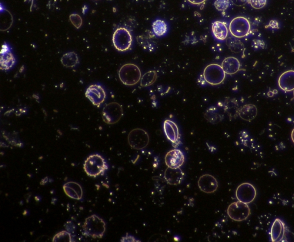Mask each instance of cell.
<instances>
[{"label":"cell","instance_id":"6da1fadb","mask_svg":"<svg viewBox=\"0 0 294 242\" xmlns=\"http://www.w3.org/2000/svg\"><path fill=\"white\" fill-rule=\"evenodd\" d=\"M83 235L86 237L101 239L106 231V224L102 218L93 215L85 219L83 225Z\"/></svg>","mask_w":294,"mask_h":242},{"label":"cell","instance_id":"7a4b0ae2","mask_svg":"<svg viewBox=\"0 0 294 242\" xmlns=\"http://www.w3.org/2000/svg\"><path fill=\"white\" fill-rule=\"evenodd\" d=\"M83 169L88 176L95 178L104 174L108 169V165L101 156L93 154L85 161Z\"/></svg>","mask_w":294,"mask_h":242},{"label":"cell","instance_id":"3957f363","mask_svg":"<svg viewBox=\"0 0 294 242\" xmlns=\"http://www.w3.org/2000/svg\"><path fill=\"white\" fill-rule=\"evenodd\" d=\"M119 76L120 81L124 85L133 86L142 79V72L135 64L127 63L120 68Z\"/></svg>","mask_w":294,"mask_h":242},{"label":"cell","instance_id":"277c9868","mask_svg":"<svg viewBox=\"0 0 294 242\" xmlns=\"http://www.w3.org/2000/svg\"><path fill=\"white\" fill-rule=\"evenodd\" d=\"M112 41L115 48L119 52L128 51L132 45V36L131 33L125 28L117 29L113 33Z\"/></svg>","mask_w":294,"mask_h":242},{"label":"cell","instance_id":"5b68a950","mask_svg":"<svg viewBox=\"0 0 294 242\" xmlns=\"http://www.w3.org/2000/svg\"><path fill=\"white\" fill-rule=\"evenodd\" d=\"M203 79L212 85H219L223 82L226 77L221 66L218 64H210L203 70Z\"/></svg>","mask_w":294,"mask_h":242},{"label":"cell","instance_id":"8992f818","mask_svg":"<svg viewBox=\"0 0 294 242\" xmlns=\"http://www.w3.org/2000/svg\"><path fill=\"white\" fill-rule=\"evenodd\" d=\"M251 29L250 23L248 19L243 16L234 18L229 25V31L233 37L243 38L248 36Z\"/></svg>","mask_w":294,"mask_h":242},{"label":"cell","instance_id":"52a82bcc","mask_svg":"<svg viewBox=\"0 0 294 242\" xmlns=\"http://www.w3.org/2000/svg\"><path fill=\"white\" fill-rule=\"evenodd\" d=\"M122 107L118 103L108 104L102 110V119L103 122L108 124H115L118 123L122 119Z\"/></svg>","mask_w":294,"mask_h":242},{"label":"cell","instance_id":"ba28073f","mask_svg":"<svg viewBox=\"0 0 294 242\" xmlns=\"http://www.w3.org/2000/svg\"><path fill=\"white\" fill-rule=\"evenodd\" d=\"M227 214L232 220L235 221L246 220L250 216V210L248 205L238 201L229 205Z\"/></svg>","mask_w":294,"mask_h":242},{"label":"cell","instance_id":"9c48e42d","mask_svg":"<svg viewBox=\"0 0 294 242\" xmlns=\"http://www.w3.org/2000/svg\"><path fill=\"white\" fill-rule=\"evenodd\" d=\"M128 140L130 146L140 150L145 149L148 145L149 137L145 130L136 129L129 133Z\"/></svg>","mask_w":294,"mask_h":242},{"label":"cell","instance_id":"30bf717a","mask_svg":"<svg viewBox=\"0 0 294 242\" xmlns=\"http://www.w3.org/2000/svg\"><path fill=\"white\" fill-rule=\"evenodd\" d=\"M257 196V191L252 184L245 183L240 184L236 191V196L238 201L247 204L251 203Z\"/></svg>","mask_w":294,"mask_h":242},{"label":"cell","instance_id":"8fae6325","mask_svg":"<svg viewBox=\"0 0 294 242\" xmlns=\"http://www.w3.org/2000/svg\"><path fill=\"white\" fill-rule=\"evenodd\" d=\"M85 96L93 105L99 107L105 102L106 93L104 89L99 85H92L86 89Z\"/></svg>","mask_w":294,"mask_h":242},{"label":"cell","instance_id":"7c38bea8","mask_svg":"<svg viewBox=\"0 0 294 242\" xmlns=\"http://www.w3.org/2000/svg\"><path fill=\"white\" fill-rule=\"evenodd\" d=\"M198 185L200 190L206 193H215L219 187L218 181L210 174H204L200 177Z\"/></svg>","mask_w":294,"mask_h":242},{"label":"cell","instance_id":"4fadbf2b","mask_svg":"<svg viewBox=\"0 0 294 242\" xmlns=\"http://www.w3.org/2000/svg\"><path fill=\"white\" fill-rule=\"evenodd\" d=\"M185 158L179 149H173L167 153L165 157L166 165L170 167L177 168L183 165Z\"/></svg>","mask_w":294,"mask_h":242},{"label":"cell","instance_id":"5bb4252c","mask_svg":"<svg viewBox=\"0 0 294 242\" xmlns=\"http://www.w3.org/2000/svg\"><path fill=\"white\" fill-rule=\"evenodd\" d=\"M270 238L273 242L283 241L286 238V228L285 223L280 218H276L273 221L270 232Z\"/></svg>","mask_w":294,"mask_h":242},{"label":"cell","instance_id":"9a60e30c","mask_svg":"<svg viewBox=\"0 0 294 242\" xmlns=\"http://www.w3.org/2000/svg\"><path fill=\"white\" fill-rule=\"evenodd\" d=\"M185 174L180 167L172 168L168 167L165 172V179L166 182L172 186H176L182 183Z\"/></svg>","mask_w":294,"mask_h":242},{"label":"cell","instance_id":"2e32d148","mask_svg":"<svg viewBox=\"0 0 294 242\" xmlns=\"http://www.w3.org/2000/svg\"><path fill=\"white\" fill-rule=\"evenodd\" d=\"M164 132L168 139L173 144H176L179 139V131L178 126L172 121L166 120L163 124Z\"/></svg>","mask_w":294,"mask_h":242},{"label":"cell","instance_id":"e0dca14e","mask_svg":"<svg viewBox=\"0 0 294 242\" xmlns=\"http://www.w3.org/2000/svg\"><path fill=\"white\" fill-rule=\"evenodd\" d=\"M16 59L9 47L4 43L1 52V69L2 70L11 69L15 65Z\"/></svg>","mask_w":294,"mask_h":242},{"label":"cell","instance_id":"ac0fdd59","mask_svg":"<svg viewBox=\"0 0 294 242\" xmlns=\"http://www.w3.org/2000/svg\"><path fill=\"white\" fill-rule=\"evenodd\" d=\"M279 86L283 91L290 92L294 90V70H288L280 76Z\"/></svg>","mask_w":294,"mask_h":242},{"label":"cell","instance_id":"d6986e66","mask_svg":"<svg viewBox=\"0 0 294 242\" xmlns=\"http://www.w3.org/2000/svg\"><path fill=\"white\" fill-rule=\"evenodd\" d=\"M220 66L226 75H233L239 71L241 64L235 57L230 56L224 59Z\"/></svg>","mask_w":294,"mask_h":242},{"label":"cell","instance_id":"ffe728a7","mask_svg":"<svg viewBox=\"0 0 294 242\" xmlns=\"http://www.w3.org/2000/svg\"><path fill=\"white\" fill-rule=\"evenodd\" d=\"M63 190L67 196L73 199L80 200L83 196L82 188L75 182H68L63 186Z\"/></svg>","mask_w":294,"mask_h":242},{"label":"cell","instance_id":"44dd1931","mask_svg":"<svg viewBox=\"0 0 294 242\" xmlns=\"http://www.w3.org/2000/svg\"><path fill=\"white\" fill-rule=\"evenodd\" d=\"M257 115V107L251 104H246L240 108L239 110V116L247 122H250L255 119Z\"/></svg>","mask_w":294,"mask_h":242},{"label":"cell","instance_id":"7402d4cb","mask_svg":"<svg viewBox=\"0 0 294 242\" xmlns=\"http://www.w3.org/2000/svg\"><path fill=\"white\" fill-rule=\"evenodd\" d=\"M212 31L214 36L217 39L224 40L228 38L229 30L225 23L216 21L212 25Z\"/></svg>","mask_w":294,"mask_h":242},{"label":"cell","instance_id":"603a6c76","mask_svg":"<svg viewBox=\"0 0 294 242\" xmlns=\"http://www.w3.org/2000/svg\"><path fill=\"white\" fill-rule=\"evenodd\" d=\"M222 108L230 119H235L239 115V105L235 99L226 98L222 103Z\"/></svg>","mask_w":294,"mask_h":242},{"label":"cell","instance_id":"cb8c5ba5","mask_svg":"<svg viewBox=\"0 0 294 242\" xmlns=\"http://www.w3.org/2000/svg\"><path fill=\"white\" fill-rule=\"evenodd\" d=\"M205 118L213 124L220 123L223 119V115L216 107H211L204 113Z\"/></svg>","mask_w":294,"mask_h":242},{"label":"cell","instance_id":"d4e9b609","mask_svg":"<svg viewBox=\"0 0 294 242\" xmlns=\"http://www.w3.org/2000/svg\"><path fill=\"white\" fill-rule=\"evenodd\" d=\"M13 23V18L8 10L1 9L0 15V29L1 31H7L11 27Z\"/></svg>","mask_w":294,"mask_h":242},{"label":"cell","instance_id":"484cf974","mask_svg":"<svg viewBox=\"0 0 294 242\" xmlns=\"http://www.w3.org/2000/svg\"><path fill=\"white\" fill-rule=\"evenodd\" d=\"M62 65L68 68H74L79 63L78 55L75 52L67 53L61 58Z\"/></svg>","mask_w":294,"mask_h":242},{"label":"cell","instance_id":"4316f807","mask_svg":"<svg viewBox=\"0 0 294 242\" xmlns=\"http://www.w3.org/2000/svg\"><path fill=\"white\" fill-rule=\"evenodd\" d=\"M153 32L157 36L165 35L168 30V26L165 21L156 20L152 25Z\"/></svg>","mask_w":294,"mask_h":242},{"label":"cell","instance_id":"83f0119b","mask_svg":"<svg viewBox=\"0 0 294 242\" xmlns=\"http://www.w3.org/2000/svg\"><path fill=\"white\" fill-rule=\"evenodd\" d=\"M157 77H158L157 73L154 71V70L147 72L145 75H144L142 77L140 84H141L142 87H148L151 86L155 82Z\"/></svg>","mask_w":294,"mask_h":242},{"label":"cell","instance_id":"f1b7e54d","mask_svg":"<svg viewBox=\"0 0 294 242\" xmlns=\"http://www.w3.org/2000/svg\"><path fill=\"white\" fill-rule=\"evenodd\" d=\"M227 45L231 51L235 53H239L243 51L245 46L240 40L237 39L235 37L229 38L227 40Z\"/></svg>","mask_w":294,"mask_h":242},{"label":"cell","instance_id":"f546056e","mask_svg":"<svg viewBox=\"0 0 294 242\" xmlns=\"http://www.w3.org/2000/svg\"><path fill=\"white\" fill-rule=\"evenodd\" d=\"M53 242H73L72 235L68 231H61L56 234L53 238Z\"/></svg>","mask_w":294,"mask_h":242},{"label":"cell","instance_id":"4dcf8cb0","mask_svg":"<svg viewBox=\"0 0 294 242\" xmlns=\"http://www.w3.org/2000/svg\"><path fill=\"white\" fill-rule=\"evenodd\" d=\"M138 41L144 49L145 50H148V51L152 52V50H154V46L152 45V44L150 43L151 40L148 38H147L146 36H140L138 38Z\"/></svg>","mask_w":294,"mask_h":242},{"label":"cell","instance_id":"1f68e13d","mask_svg":"<svg viewBox=\"0 0 294 242\" xmlns=\"http://www.w3.org/2000/svg\"><path fill=\"white\" fill-rule=\"evenodd\" d=\"M215 6L218 11H225L229 7L230 0H216Z\"/></svg>","mask_w":294,"mask_h":242},{"label":"cell","instance_id":"d6a6232c","mask_svg":"<svg viewBox=\"0 0 294 242\" xmlns=\"http://www.w3.org/2000/svg\"><path fill=\"white\" fill-rule=\"evenodd\" d=\"M70 21L76 29L81 28L82 25V19L81 17L76 13H74L70 16Z\"/></svg>","mask_w":294,"mask_h":242},{"label":"cell","instance_id":"836d02e7","mask_svg":"<svg viewBox=\"0 0 294 242\" xmlns=\"http://www.w3.org/2000/svg\"><path fill=\"white\" fill-rule=\"evenodd\" d=\"M267 0H248V4L256 9H262L267 4Z\"/></svg>","mask_w":294,"mask_h":242},{"label":"cell","instance_id":"e575fe53","mask_svg":"<svg viewBox=\"0 0 294 242\" xmlns=\"http://www.w3.org/2000/svg\"><path fill=\"white\" fill-rule=\"evenodd\" d=\"M253 45L254 48L256 49H264V48H265V44L262 41V40H254Z\"/></svg>","mask_w":294,"mask_h":242},{"label":"cell","instance_id":"d590c367","mask_svg":"<svg viewBox=\"0 0 294 242\" xmlns=\"http://www.w3.org/2000/svg\"><path fill=\"white\" fill-rule=\"evenodd\" d=\"M233 5L241 6L248 4V0H231Z\"/></svg>","mask_w":294,"mask_h":242},{"label":"cell","instance_id":"8d00e7d4","mask_svg":"<svg viewBox=\"0 0 294 242\" xmlns=\"http://www.w3.org/2000/svg\"><path fill=\"white\" fill-rule=\"evenodd\" d=\"M206 0H188V1L194 5H200L205 2Z\"/></svg>","mask_w":294,"mask_h":242},{"label":"cell","instance_id":"74e56055","mask_svg":"<svg viewBox=\"0 0 294 242\" xmlns=\"http://www.w3.org/2000/svg\"><path fill=\"white\" fill-rule=\"evenodd\" d=\"M269 27H270L273 29L278 28V23L277 22L276 20H272L271 22H270Z\"/></svg>","mask_w":294,"mask_h":242},{"label":"cell","instance_id":"f35d334b","mask_svg":"<svg viewBox=\"0 0 294 242\" xmlns=\"http://www.w3.org/2000/svg\"><path fill=\"white\" fill-rule=\"evenodd\" d=\"M291 137H292L293 142L294 143V129L292 131V134H291Z\"/></svg>","mask_w":294,"mask_h":242},{"label":"cell","instance_id":"ab89813d","mask_svg":"<svg viewBox=\"0 0 294 242\" xmlns=\"http://www.w3.org/2000/svg\"><path fill=\"white\" fill-rule=\"evenodd\" d=\"M292 206L294 208V194L293 195V199H292Z\"/></svg>","mask_w":294,"mask_h":242},{"label":"cell","instance_id":"60d3db41","mask_svg":"<svg viewBox=\"0 0 294 242\" xmlns=\"http://www.w3.org/2000/svg\"><path fill=\"white\" fill-rule=\"evenodd\" d=\"M293 95H294V90Z\"/></svg>","mask_w":294,"mask_h":242}]
</instances>
